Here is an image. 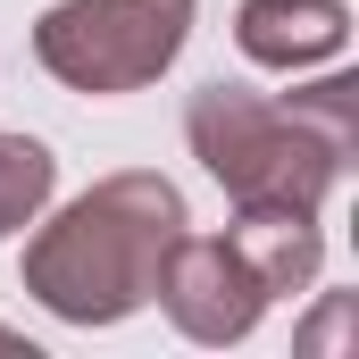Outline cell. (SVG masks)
<instances>
[{"mask_svg": "<svg viewBox=\"0 0 359 359\" xmlns=\"http://www.w3.org/2000/svg\"><path fill=\"white\" fill-rule=\"evenodd\" d=\"M184 142L226 201H284V209H326L359 151V76H318L301 92H243L201 84L184 100Z\"/></svg>", "mask_w": 359, "mask_h": 359, "instance_id": "1", "label": "cell"}, {"mask_svg": "<svg viewBox=\"0 0 359 359\" xmlns=\"http://www.w3.org/2000/svg\"><path fill=\"white\" fill-rule=\"evenodd\" d=\"M176 234H184V192L168 176L151 168L100 176L25 243V292L67 326H117L159 292V259Z\"/></svg>", "mask_w": 359, "mask_h": 359, "instance_id": "2", "label": "cell"}, {"mask_svg": "<svg viewBox=\"0 0 359 359\" xmlns=\"http://www.w3.org/2000/svg\"><path fill=\"white\" fill-rule=\"evenodd\" d=\"M184 34H192V0H59L34 25V59L84 100H117L159 84Z\"/></svg>", "mask_w": 359, "mask_h": 359, "instance_id": "3", "label": "cell"}, {"mask_svg": "<svg viewBox=\"0 0 359 359\" xmlns=\"http://www.w3.org/2000/svg\"><path fill=\"white\" fill-rule=\"evenodd\" d=\"M151 301L176 318L184 343H243V334L268 318V284L243 268V251H234L226 234H192V226L168 243Z\"/></svg>", "mask_w": 359, "mask_h": 359, "instance_id": "4", "label": "cell"}, {"mask_svg": "<svg viewBox=\"0 0 359 359\" xmlns=\"http://www.w3.org/2000/svg\"><path fill=\"white\" fill-rule=\"evenodd\" d=\"M234 42L251 67H318V59H343L351 42V8L343 0H243L234 8Z\"/></svg>", "mask_w": 359, "mask_h": 359, "instance_id": "5", "label": "cell"}, {"mask_svg": "<svg viewBox=\"0 0 359 359\" xmlns=\"http://www.w3.org/2000/svg\"><path fill=\"white\" fill-rule=\"evenodd\" d=\"M226 243L243 251V268L268 284V301H292L309 292L318 268H326V234H318V209H284V201H243Z\"/></svg>", "mask_w": 359, "mask_h": 359, "instance_id": "6", "label": "cell"}, {"mask_svg": "<svg viewBox=\"0 0 359 359\" xmlns=\"http://www.w3.org/2000/svg\"><path fill=\"white\" fill-rule=\"evenodd\" d=\"M59 192V159L34 142V134H0V243L25 234Z\"/></svg>", "mask_w": 359, "mask_h": 359, "instance_id": "7", "label": "cell"}, {"mask_svg": "<svg viewBox=\"0 0 359 359\" xmlns=\"http://www.w3.org/2000/svg\"><path fill=\"white\" fill-rule=\"evenodd\" d=\"M343 318H351V301H334V309H326V318H318V326H309L301 343H309V351H326V343H343Z\"/></svg>", "mask_w": 359, "mask_h": 359, "instance_id": "8", "label": "cell"}, {"mask_svg": "<svg viewBox=\"0 0 359 359\" xmlns=\"http://www.w3.org/2000/svg\"><path fill=\"white\" fill-rule=\"evenodd\" d=\"M0 343H8V326H0Z\"/></svg>", "mask_w": 359, "mask_h": 359, "instance_id": "9", "label": "cell"}]
</instances>
